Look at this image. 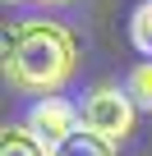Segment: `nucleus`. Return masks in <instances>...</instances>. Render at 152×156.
I'll list each match as a JSON object with an SVG mask.
<instances>
[{"label": "nucleus", "mask_w": 152, "mask_h": 156, "mask_svg": "<svg viewBox=\"0 0 152 156\" xmlns=\"http://www.w3.org/2000/svg\"><path fill=\"white\" fill-rule=\"evenodd\" d=\"M51 156H120L115 151V142H106L102 133H92V129H79V133H69Z\"/></svg>", "instance_id": "nucleus-4"}, {"label": "nucleus", "mask_w": 152, "mask_h": 156, "mask_svg": "<svg viewBox=\"0 0 152 156\" xmlns=\"http://www.w3.org/2000/svg\"><path fill=\"white\" fill-rule=\"evenodd\" d=\"M51 151L69 138V133H79L83 129V110L79 106H69L65 97H42V101H32V110H28V119H23Z\"/></svg>", "instance_id": "nucleus-3"}, {"label": "nucleus", "mask_w": 152, "mask_h": 156, "mask_svg": "<svg viewBox=\"0 0 152 156\" xmlns=\"http://www.w3.org/2000/svg\"><path fill=\"white\" fill-rule=\"evenodd\" d=\"M9 5H19V0H9Z\"/></svg>", "instance_id": "nucleus-9"}, {"label": "nucleus", "mask_w": 152, "mask_h": 156, "mask_svg": "<svg viewBox=\"0 0 152 156\" xmlns=\"http://www.w3.org/2000/svg\"><path fill=\"white\" fill-rule=\"evenodd\" d=\"M42 5H74V0H42Z\"/></svg>", "instance_id": "nucleus-8"}, {"label": "nucleus", "mask_w": 152, "mask_h": 156, "mask_svg": "<svg viewBox=\"0 0 152 156\" xmlns=\"http://www.w3.org/2000/svg\"><path fill=\"white\" fill-rule=\"evenodd\" d=\"M124 92L134 97V106H138V110H152V60H143V64H134V69H129Z\"/></svg>", "instance_id": "nucleus-6"}, {"label": "nucleus", "mask_w": 152, "mask_h": 156, "mask_svg": "<svg viewBox=\"0 0 152 156\" xmlns=\"http://www.w3.org/2000/svg\"><path fill=\"white\" fill-rule=\"evenodd\" d=\"M0 156H51V147L28 129V124H9L0 138Z\"/></svg>", "instance_id": "nucleus-5"}, {"label": "nucleus", "mask_w": 152, "mask_h": 156, "mask_svg": "<svg viewBox=\"0 0 152 156\" xmlns=\"http://www.w3.org/2000/svg\"><path fill=\"white\" fill-rule=\"evenodd\" d=\"M134 119H138V106L134 97L120 87V83H97L88 97H83V129L102 133L106 142H124L134 133Z\"/></svg>", "instance_id": "nucleus-2"}, {"label": "nucleus", "mask_w": 152, "mask_h": 156, "mask_svg": "<svg viewBox=\"0 0 152 156\" xmlns=\"http://www.w3.org/2000/svg\"><path fill=\"white\" fill-rule=\"evenodd\" d=\"M74 69H79V41L65 23L51 19H19L5 32V78L23 97H55Z\"/></svg>", "instance_id": "nucleus-1"}, {"label": "nucleus", "mask_w": 152, "mask_h": 156, "mask_svg": "<svg viewBox=\"0 0 152 156\" xmlns=\"http://www.w3.org/2000/svg\"><path fill=\"white\" fill-rule=\"evenodd\" d=\"M129 41L152 60V0H143V5L129 14Z\"/></svg>", "instance_id": "nucleus-7"}]
</instances>
